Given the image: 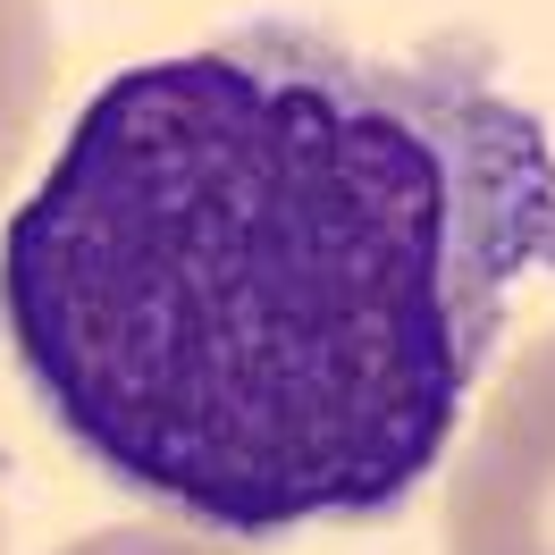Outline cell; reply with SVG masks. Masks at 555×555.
<instances>
[{
    "mask_svg": "<svg viewBox=\"0 0 555 555\" xmlns=\"http://www.w3.org/2000/svg\"><path fill=\"white\" fill-rule=\"evenodd\" d=\"M530 278L555 135L472 42L261 17L93 85L0 228V346L109 488L286 539L438 472Z\"/></svg>",
    "mask_w": 555,
    "mask_h": 555,
    "instance_id": "6da1fadb",
    "label": "cell"
},
{
    "mask_svg": "<svg viewBox=\"0 0 555 555\" xmlns=\"http://www.w3.org/2000/svg\"><path fill=\"white\" fill-rule=\"evenodd\" d=\"M447 555H555V328L488 387L447 480Z\"/></svg>",
    "mask_w": 555,
    "mask_h": 555,
    "instance_id": "7a4b0ae2",
    "label": "cell"
},
{
    "mask_svg": "<svg viewBox=\"0 0 555 555\" xmlns=\"http://www.w3.org/2000/svg\"><path fill=\"white\" fill-rule=\"evenodd\" d=\"M51 93V9L42 0H0V177L26 152Z\"/></svg>",
    "mask_w": 555,
    "mask_h": 555,
    "instance_id": "3957f363",
    "label": "cell"
},
{
    "mask_svg": "<svg viewBox=\"0 0 555 555\" xmlns=\"http://www.w3.org/2000/svg\"><path fill=\"white\" fill-rule=\"evenodd\" d=\"M60 555H244V547H210V539H185V530H152V521H118V530H93Z\"/></svg>",
    "mask_w": 555,
    "mask_h": 555,
    "instance_id": "277c9868",
    "label": "cell"
}]
</instances>
